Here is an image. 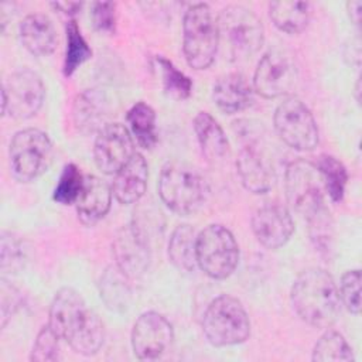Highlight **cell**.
<instances>
[{"label":"cell","mask_w":362,"mask_h":362,"mask_svg":"<svg viewBox=\"0 0 362 362\" xmlns=\"http://www.w3.org/2000/svg\"><path fill=\"white\" fill-rule=\"evenodd\" d=\"M290 301L296 314L314 328H329L341 313L338 286L334 277L320 267L305 269L297 276Z\"/></svg>","instance_id":"obj_1"},{"label":"cell","mask_w":362,"mask_h":362,"mask_svg":"<svg viewBox=\"0 0 362 362\" xmlns=\"http://www.w3.org/2000/svg\"><path fill=\"white\" fill-rule=\"evenodd\" d=\"M158 195L168 209L178 215L197 212L208 198L209 185L195 167L181 163H167L158 177Z\"/></svg>","instance_id":"obj_2"},{"label":"cell","mask_w":362,"mask_h":362,"mask_svg":"<svg viewBox=\"0 0 362 362\" xmlns=\"http://www.w3.org/2000/svg\"><path fill=\"white\" fill-rule=\"evenodd\" d=\"M218 16L206 3L191 4L182 18V52L194 69H206L215 61L219 48Z\"/></svg>","instance_id":"obj_3"},{"label":"cell","mask_w":362,"mask_h":362,"mask_svg":"<svg viewBox=\"0 0 362 362\" xmlns=\"http://www.w3.org/2000/svg\"><path fill=\"white\" fill-rule=\"evenodd\" d=\"M219 41L232 59L243 61L253 57L264 42V27L255 11L245 6L230 4L218 14Z\"/></svg>","instance_id":"obj_4"},{"label":"cell","mask_w":362,"mask_h":362,"mask_svg":"<svg viewBox=\"0 0 362 362\" xmlns=\"http://www.w3.org/2000/svg\"><path fill=\"white\" fill-rule=\"evenodd\" d=\"M202 332L214 346L245 342L250 335V320L242 303L229 296L215 297L202 317Z\"/></svg>","instance_id":"obj_5"},{"label":"cell","mask_w":362,"mask_h":362,"mask_svg":"<svg viewBox=\"0 0 362 362\" xmlns=\"http://www.w3.org/2000/svg\"><path fill=\"white\" fill-rule=\"evenodd\" d=\"M52 157V141L40 129H23L10 141V170L13 177L20 182H31L47 173Z\"/></svg>","instance_id":"obj_6"},{"label":"cell","mask_w":362,"mask_h":362,"mask_svg":"<svg viewBox=\"0 0 362 362\" xmlns=\"http://www.w3.org/2000/svg\"><path fill=\"white\" fill-rule=\"evenodd\" d=\"M239 263V245L223 225L212 223L197 235V266L211 279L229 277Z\"/></svg>","instance_id":"obj_7"},{"label":"cell","mask_w":362,"mask_h":362,"mask_svg":"<svg viewBox=\"0 0 362 362\" xmlns=\"http://www.w3.org/2000/svg\"><path fill=\"white\" fill-rule=\"evenodd\" d=\"M286 197L290 206L310 221L327 209L324 187L315 164L305 160L291 161L284 173Z\"/></svg>","instance_id":"obj_8"},{"label":"cell","mask_w":362,"mask_h":362,"mask_svg":"<svg viewBox=\"0 0 362 362\" xmlns=\"http://www.w3.org/2000/svg\"><path fill=\"white\" fill-rule=\"evenodd\" d=\"M274 130L291 148L311 151L318 146L320 133L317 122L308 106L298 98L284 99L274 110Z\"/></svg>","instance_id":"obj_9"},{"label":"cell","mask_w":362,"mask_h":362,"mask_svg":"<svg viewBox=\"0 0 362 362\" xmlns=\"http://www.w3.org/2000/svg\"><path fill=\"white\" fill-rule=\"evenodd\" d=\"M45 99V86L41 76L21 68L7 76L1 88V115L25 120L37 115Z\"/></svg>","instance_id":"obj_10"},{"label":"cell","mask_w":362,"mask_h":362,"mask_svg":"<svg viewBox=\"0 0 362 362\" xmlns=\"http://www.w3.org/2000/svg\"><path fill=\"white\" fill-rule=\"evenodd\" d=\"M298 72L294 58L281 49L266 52L257 62L252 86L266 99L288 95L297 83Z\"/></svg>","instance_id":"obj_11"},{"label":"cell","mask_w":362,"mask_h":362,"mask_svg":"<svg viewBox=\"0 0 362 362\" xmlns=\"http://www.w3.org/2000/svg\"><path fill=\"white\" fill-rule=\"evenodd\" d=\"M253 132L245 129L240 134L246 143L240 148L236 158V171L242 185L252 194H266L274 185L276 174L267 153L260 141L252 137Z\"/></svg>","instance_id":"obj_12"},{"label":"cell","mask_w":362,"mask_h":362,"mask_svg":"<svg viewBox=\"0 0 362 362\" xmlns=\"http://www.w3.org/2000/svg\"><path fill=\"white\" fill-rule=\"evenodd\" d=\"M174 341L173 324L157 311H146L136 320L130 342L134 355L143 361L163 356Z\"/></svg>","instance_id":"obj_13"},{"label":"cell","mask_w":362,"mask_h":362,"mask_svg":"<svg viewBox=\"0 0 362 362\" xmlns=\"http://www.w3.org/2000/svg\"><path fill=\"white\" fill-rule=\"evenodd\" d=\"M115 264L130 279L143 276L151 259L150 243L146 232L137 222L123 225L112 242Z\"/></svg>","instance_id":"obj_14"},{"label":"cell","mask_w":362,"mask_h":362,"mask_svg":"<svg viewBox=\"0 0 362 362\" xmlns=\"http://www.w3.org/2000/svg\"><path fill=\"white\" fill-rule=\"evenodd\" d=\"M134 140L122 123H106L96 134L93 160L96 167L107 175H115L134 154Z\"/></svg>","instance_id":"obj_15"},{"label":"cell","mask_w":362,"mask_h":362,"mask_svg":"<svg viewBox=\"0 0 362 362\" xmlns=\"http://www.w3.org/2000/svg\"><path fill=\"white\" fill-rule=\"evenodd\" d=\"M90 310L86 307L81 293L72 287L59 288L48 311V325L64 341H68L79 331Z\"/></svg>","instance_id":"obj_16"},{"label":"cell","mask_w":362,"mask_h":362,"mask_svg":"<svg viewBox=\"0 0 362 362\" xmlns=\"http://www.w3.org/2000/svg\"><path fill=\"white\" fill-rule=\"evenodd\" d=\"M250 225L257 242L272 250L284 246L294 232L293 216L280 204H266L257 208Z\"/></svg>","instance_id":"obj_17"},{"label":"cell","mask_w":362,"mask_h":362,"mask_svg":"<svg viewBox=\"0 0 362 362\" xmlns=\"http://www.w3.org/2000/svg\"><path fill=\"white\" fill-rule=\"evenodd\" d=\"M112 187L96 175H85L82 192L75 202L79 221L86 226H93L109 212L112 205Z\"/></svg>","instance_id":"obj_18"},{"label":"cell","mask_w":362,"mask_h":362,"mask_svg":"<svg viewBox=\"0 0 362 362\" xmlns=\"http://www.w3.org/2000/svg\"><path fill=\"white\" fill-rule=\"evenodd\" d=\"M253 86L242 74L233 72L221 76L212 88V99L219 110L235 115L246 110L253 103Z\"/></svg>","instance_id":"obj_19"},{"label":"cell","mask_w":362,"mask_h":362,"mask_svg":"<svg viewBox=\"0 0 362 362\" xmlns=\"http://www.w3.org/2000/svg\"><path fill=\"white\" fill-rule=\"evenodd\" d=\"M148 181V165L140 153L133 157L115 174L112 182L113 197L124 205L137 202L146 192Z\"/></svg>","instance_id":"obj_20"},{"label":"cell","mask_w":362,"mask_h":362,"mask_svg":"<svg viewBox=\"0 0 362 362\" xmlns=\"http://www.w3.org/2000/svg\"><path fill=\"white\" fill-rule=\"evenodd\" d=\"M23 47L35 57L51 55L58 42L57 31L45 14L33 13L23 18L18 28Z\"/></svg>","instance_id":"obj_21"},{"label":"cell","mask_w":362,"mask_h":362,"mask_svg":"<svg viewBox=\"0 0 362 362\" xmlns=\"http://www.w3.org/2000/svg\"><path fill=\"white\" fill-rule=\"evenodd\" d=\"M192 127L201 151L209 163H221L228 157L229 141L221 124L208 112H198Z\"/></svg>","instance_id":"obj_22"},{"label":"cell","mask_w":362,"mask_h":362,"mask_svg":"<svg viewBox=\"0 0 362 362\" xmlns=\"http://www.w3.org/2000/svg\"><path fill=\"white\" fill-rule=\"evenodd\" d=\"M106 112L107 103L103 93L96 89H86L74 100L72 119L82 133L99 132L106 124Z\"/></svg>","instance_id":"obj_23"},{"label":"cell","mask_w":362,"mask_h":362,"mask_svg":"<svg viewBox=\"0 0 362 362\" xmlns=\"http://www.w3.org/2000/svg\"><path fill=\"white\" fill-rule=\"evenodd\" d=\"M130 277H127L116 264L105 269L99 280V293L105 305L116 313L126 311L132 301Z\"/></svg>","instance_id":"obj_24"},{"label":"cell","mask_w":362,"mask_h":362,"mask_svg":"<svg viewBox=\"0 0 362 362\" xmlns=\"http://www.w3.org/2000/svg\"><path fill=\"white\" fill-rule=\"evenodd\" d=\"M168 259L180 272H192L197 266V233L188 223H181L171 232L168 246Z\"/></svg>","instance_id":"obj_25"},{"label":"cell","mask_w":362,"mask_h":362,"mask_svg":"<svg viewBox=\"0 0 362 362\" xmlns=\"http://www.w3.org/2000/svg\"><path fill=\"white\" fill-rule=\"evenodd\" d=\"M269 16L280 31L298 34L308 25L311 4L308 1H272L269 4Z\"/></svg>","instance_id":"obj_26"},{"label":"cell","mask_w":362,"mask_h":362,"mask_svg":"<svg viewBox=\"0 0 362 362\" xmlns=\"http://www.w3.org/2000/svg\"><path fill=\"white\" fill-rule=\"evenodd\" d=\"M126 120L129 123V132L136 139L137 144L143 148H151L157 143V126H156V112L146 102L134 103L127 115Z\"/></svg>","instance_id":"obj_27"},{"label":"cell","mask_w":362,"mask_h":362,"mask_svg":"<svg viewBox=\"0 0 362 362\" xmlns=\"http://www.w3.org/2000/svg\"><path fill=\"white\" fill-rule=\"evenodd\" d=\"M320 173L324 191L332 202H341L345 197L348 184V171L342 161L329 154H321L315 163Z\"/></svg>","instance_id":"obj_28"},{"label":"cell","mask_w":362,"mask_h":362,"mask_svg":"<svg viewBox=\"0 0 362 362\" xmlns=\"http://www.w3.org/2000/svg\"><path fill=\"white\" fill-rule=\"evenodd\" d=\"M311 359L314 362H354L355 356L344 335L327 328L315 342Z\"/></svg>","instance_id":"obj_29"},{"label":"cell","mask_w":362,"mask_h":362,"mask_svg":"<svg viewBox=\"0 0 362 362\" xmlns=\"http://www.w3.org/2000/svg\"><path fill=\"white\" fill-rule=\"evenodd\" d=\"M105 341V325L99 315L90 310L88 318L79 331L68 341V345L83 356H92L99 352Z\"/></svg>","instance_id":"obj_30"},{"label":"cell","mask_w":362,"mask_h":362,"mask_svg":"<svg viewBox=\"0 0 362 362\" xmlns=\"http://www.w3.org/2000/svg\"><path fill=\"white\" fill-rule=\"evenodd\" d=\"M65 34H66V48H65V57H64V65L62 71L65 76H71L75 74V71L85 64L92 57V49L89 44L86 42L85 37L82 35L76 21L71 18L65 25Z\"/></svg>","instance_id":"obj_31"},{"label":"cell","mask_w":362,"mask_h":362,"mask_svg":"<svg viewBox=\"0 0 362 362\" xmlns=\"http://www.w3.org/2000/svg\"><path fill=\"white\" fill-rule=\"evenodd\" d=\"M164 92L177 100L188 99L192 93V81L165 57L156 58Z\"/></svg>","instance_id":"obj_32"},{"label":"cell","mask_w":362,"mask_h":362,"mask_svg":"<svg viewBox=\"0 0 362 362\" xmlns=\"http://www.w3.org/2000/svg\"><path fill=\"white\" fill-rule=\"evenodd\" d=\"M85 175L74 163L65 164L52 192V199L61 205H72L78 201L83 188Z\"/></svg>","instance_id":"obj_33"},{"label":"cell","mask_w":362,"mask_h":362,"mask_svg":"<svg viewBox=\"0 0 362 362\" xmlns=\"http://www.w3.org/2000/svg\"><path fill=\"white\" fill-rule=\"evenodd\" d=\"M61 338L45 324L37 334L33 349L30 354V361L33 362H54L61 359Z\"/></svg>","instance_id":"obj_34"},{"label":"cell","mask_w":362,"mask_h":362,"mask_svg":"<svg viewBox=\"0 0 362 362\" xmlns=\"http://www.w3.org/2000/svg\"><path fill=\"white\" fill-rule=\"evenodd\" d=\"M0 246V267L3 272H16L23 266L25 250L23 242L11 232H1Z\"/></svg>","instance_id":"obj_35"},{"label":"cell","mask_w":362,"mask_h":362,"mask_svg":"<svg viewBox=\"0 0 362 362\" xmlns=\"http://www.w3.org/2000/svg\"><path fill=\"white\" fill-rule=\"evenodd\" d=\"M341 304L351 313L358 315L361 313V270H346L338 287Z\"/></svg>","instance_id":"obj_36"},{"label":"cell","mask_w":362,"mask_h":362,"mask_svg":"<svg viewBox=\"0 0 362 362\" xmlns=\"http://www.w3.org/2000/svg\"><path fill=\"white\" fill-rule=\"evenodd\" d=\"M308 222V233L311 242L320 252L328 253L332 243V219L328 208L311 218Z\"/></svg>","instance_id":"obj_37"},{"label":"cell","mask_w":362,"mask_h":362,"mask_svg":"<svg viewBox=\"0 0 362 362\" xmlns=\"http://www.w3.org/2000/svg\"><path fill=\"white\" fill-rule=\"evenodd\" d=\"M90 18L100 33H113L116 25V4L113 1H93Z\"/></svg>","instance_id":"obj_38"},{"label":"cell","mask_w":362,"mask_h":362,"mask_svg":"<svg viewBox=\"0 0 362 362\" xmlns=\"http://www.w3.org/2000/svg\"><path fill=\"white\" fill-rule=\"evenodd\" d=\"M20 304H21L20 291L13 284L1 279V283H0V327L1 328L7 325L8 320L18 310Z\"/></svg>","instance_id":"obj_39"},{"label":"cell","mask_w":362,"mask_h":362,"mask_svg":"<svg viewBox=\"0 0 362 362\" xmlns=\"http://www.w3.org/2000/svg\"><path fill=\"white\" fill-rule=\"evenodd\" d=\"M52 6L69 17L75 16L82 8L81 1H55Z\"/></svg>","instance_id":"obj_40"},{"label":"cell","mask_w":362,"mask_h":362,"mask_svg":"<svg viewBox=\"0 0 362 362\" xmlns=\"http://www.w3.org/2000/svg\"><path fill=\"white\" fill-rule=\"evenodd\" d=\"M346 10L349 14V18L354 21V24L359 25L361 16H362V1L361 0H351L346 3Z\"/></svg>","instance_id":"obj_41"}]
</instances>
